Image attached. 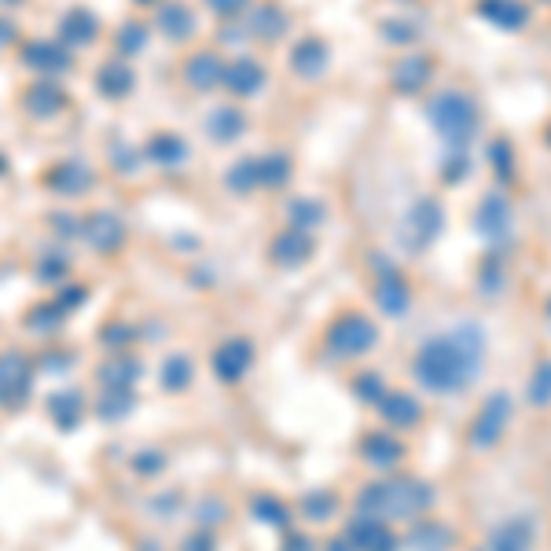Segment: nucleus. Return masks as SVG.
Returning <instances> with one entry per match:
<instances>
[{
  "instance_id": "1",
  "label": "nucleus",
  "mask_w": 551,
  "mask_h": 551,
  "mask_svg": "<svg viewBox=\"0 0 551 551\" xmlns=\"http://www.w3.org/2000/svg\"><path fill=\"white\" fill-rule=\"evenodd\" d=\"M489 357V335L482 324L463 320V324L427 338L412 357V375L423 390L438 397H456L471 390L485 372Z\"/></svg>"
},
{
  "instance_id": "2",
  "label": "nucleus",
  "mask_w": 551,
  "mask_h": 551,
  "mask_svg": "<svg viewBox=\"0 0 551 551\" xmlns=\"http://www.w3.org/2000/svg\"><path fill=\"white\" fill-rule=\"evenodd\" d=\"M438 504V489L416 474H390L375 478L357 493V515H372L383 522H416Z\"/></svg>"
},
{
  "instance_id": "3",
  "label": "nucleus",
  "mask_w": 551,
  "mask_h": 551,
  "mask_svg": "<svg viewBox=\"0 0 551 551\" xmlns=\"http://www.w3.org/2000/svg\"><path fill=\"white\" fill-rule=\"evenodd\" d=\"M427 122L452 151H467L482 129V111H478V100L463 89H441L427 100Z\"/></svg>"
},
{
  "instance_id": "4",
  "label": "nucleus",
  "mask_w": 551,
  "mask_h": 551,
  "mask_svg": "<svg viewBox=\"0 0 551 551\" xmlns=\"http://www.w3.org/2000/svg\"><path fill=\"white\" fill-rule=\"evenodd\" d=\"M379 346V324L360 309H342L324 327V353L338 364L364 360Z\"/></svg>"
},
{
  "instance_id": "5",
  "label": "nucleus",
  "mask_w": 551,
  "mask_h": 551,
  "mask_svg": "<svg viewBox=\"0 0 551 551\" xmlns=\"http://www.w3.org/2000/svg\"><path fill=\"white\" fill-rule=\"evenodd\" d=\"M511 419H515V397L507 394V390H493L478 405V412H474L471 427H467V445L474 452L496 449L500 438L507 434V427H511Z\"/></svg>"
},
{
  "instance_id": "6",
  "label": "nucleus",
  "mask_w": 551,
  "mask_h": 551,
  "mask_svg": "<svg viewBox=\"0 0 551 551\" xmlns=\"http://www.w3.org/2000/svg\"><path fill=\"white\" fill-rule=\"evenodd\" d=\"M445 232V206L434 199V195H423L412 210L405 214V225H401V243L412 254H423L430 250V243Z\"/></svg>"
},
{
  "instance_id": "7",
  "label": "nucleus",
  "mask_w": 551,
  "mask_h": 551,
  "mask_svg": "<svg viewBox=\"0 0 551 551\" xmlns=\"http://www.w3.org/2000/svg\"><path fill=\"white\" fill-rule=\"evenodd\" d=\"M254 360H258V349H254V342L247 335H228L210 353V372H214L217 383L239 386L250 375Z\"/></svg>"
},
{
  "instance_id": "8",
  "label": "nucleus",
  "mask_w": 551,
  "mask_h": 551,
  "mask_svg": "<svg viewBox=\"0 0 551 551\" xmlns=\"http://www.w3.org/2000/svg\"><path fill=\"white\" fill-rule=\"evenodd\" d=\"M34 386V360L23 349L0 353V408H23Z\"/></svg>"
},
{
  "instance_id": "9",
  "label": "nucleus",
  "mask_w": 551,
  "mask_h": 551,
  "mask_svg": "<svg viewBox=\"0 0 551 551\" xmlns=\"http://www.w3.org/2000/svg\"><path fill=\"white\" fill-rule=\"evenodd\" d=\"M375 302L383 309V316L390 320H401V316L412 309V283L401 269H397L394 261H379V269H375Z\"/></svg>"
},
{
  "instance_id": "10",
  "label": "nucleus",
  "mask_w": 551,
  "mask_h": 551,
  "mask_svg": "<svg viewBox=\"0 0 551 551\" xmlns=\"http://www.w3.org/2000/svg\"><path fill=\"white\" fill-rule=\"evenodd\" d=\"M78 236L89 243L96 254H118L125 247V221L111 210H92V214L81 217Z\"/></svg>"
},
{
  "instance_id": "11",
  "label": "nucleus",
  "mask_w": 551,
  "mask_h": 551,
  "mask_svg": "<svg viewBox=\"0 0 551 551\" xmlns=\"http://www.w3.org/2000/svg\"><path fill=\"white\" fill-rule=\"evenodd\" d=\"M23 63L34 70L37 78H63L74 70V52L67 45H59L56 37H34L30 45L23 48Z\"/></svg>"
},
{
  "instance_id": "12",
  "label": "nucleus",
  "mask_w": 551,
  "mask_h": 551,
  "mask_svg": "<svg viewBox=\"0 0 551 551\" xmlns=\"http://www.w3.org/2000/svg\"><path fill=\"white\" fill-rule=\"evenodd\" d=\"M474 232L482 239H504L507 232H511V225H515V206H511V199H507V192H500V188H493V192L482 195V203H478V210H474Z\"/></svg>"
},
{
  "instance_id": "13",
  "label": "nucleus",
  "mask_w": 551,
  "mask_h": 551,
  "mask_svg": "<svg viewBox=\"0 0 551 551\" xmlns=\"http://www.w3.org/2000/svg\"><path fill=\"white\" fill-rule=\"evenodd\" d=\"M357 452L360 460L368 463V467H375V471H394V467H401L408 456V445L401 438H397L394 430H368L364 438L357 441Z\"/></svg>"
},
{
  "instance_id": "14",
  "label": "nucleus",
  "mask_w": 551,
  "mask_h": 551,
  "mask_svg": "<svg viewBox=\"0 0 551 551\" xmlns=\"http://www.w3.org/2000/svg\"><path fill=\"white\" fill-rule=\"evenodd\" d=\"M375 412H379L386 430H416L427 419L423 401L416 394H408V390H386L383 401L375 405Z\"/></svg>"
},
{
  "instance_id": "15",
  "label": "nucleus",
  "mask_w": 551,
  "mask_h": 551,
  "mask_svg": "<svg viewBox=\"0 0 551 551\" xmlns=\"http://www.w3.org/2000/svg\"><path fill=\"white\" fill-rule=\"evenodd\" d=\"M287 67H291L294 78L302 81H320L331 67V45H327L324 37H298L291 48V56H287Z\"/></svg>"
},
{
  "instance_id": "16",
  "label": "nucleus",
  "mask_w": 551,
  "mask_h": 551,
  "mask_svg": "<svg viewBox=\"0 0 551 551\" xmlns=\"http://www.w3.org/2000/svg\"><path fill=\"white\" fill-rule=\"evenodd\" d=\"M346 540L353 544V551H397L401 540H397L394 526L383 522V518L372 515H353L346 526Z\"/></svg>"
},
{
  "instance_id": "17",
  "label": "nucleus",
  "mask_w": 551,
  "mask_h": 551,
  "mask_svg": "<svg viewBox=\"0 0 551 551\" xmlns=\"http://www.w3.org/2000/svg\"><path fill=\"white\" fill-rule=\"evenodd\" d=\"M48 188L63 199H78V195H89L96 188V169L81 158H63L56 166L48 169Z\"/></svg>"
},
{
  "instance_id": "18",
  "label": "nucleus",
  "mask_w": 551,
  "mask_h": 551,
  "mask_svg": "<svg viewBox=\"0 0 551 551\" xmlns=\"http://www.w3.org/2000/svg\"><path fill=\"white\" fill-rule=\"evenodd\" d=\"M316 254V243L309 232H298V228H283L280 236H272L269 243V261L276 269H302L309 265Z\"/></svg>"
},
{
  "instance_id": "19",
  "label": "nucleus",
  "mask_w": 551,
  "mask_h": 551,
  "mask_svg": "<svg viewBox=\"0 0 551 551\" xmlns=\"http://www.w3.org/2000/svg\"><path fill=\"white\" fill-rule=\"evenodd\" d=\"M474 15L496 26V30H504V34H518V30L529 26L533 8L526 0H474Z\"/></svg>"
},
{
  "instance_id": "20",
  "label": "nucleus",
  "mask_w": 551,
  "mask_h": 551,
  "mask_svg": "<svg viewBox=\"0 0 551 551\" xmlns=\"http://www.w3.org/2000/svg\"><path fill=\"white\" fill-rule=\"evenodd\" d=\"M100 30H103V26H100V19H96V12H92V8H85V4H78V8H70V12L59 19L56 41H59V45H67L70 52H78V48L96 45Z\"/></svg>"
},
{
  "instance_id": "21",
  "label": "nucleus",
  "mask_w": 551,
  "mask_h": 551,
  "mask_svg": "<svg viewBox=\"0 0 551 551\" xmlns=\"http://www.w3.org/2000/svg\"><path fill=\"white\" fill-rule=\"evenodd\" d=\"M265 85H269V70L261 67L258 59L239 56V59H232V63H225L221 89H228L236 100H250V96H258Z\"/></svg>"
},
{
  "instance_id": "22",
  "label": "nucleus",
  "mask_w": 551,
  "mask_h": 551,
  "mask_svg": "<svg viewBox=\"0 0 551 551\" xmlns=\"http://www.w3.org/2000/svg\"><path fill=\"white\" fill-rule=\"evenodd\" d=\"M537 548V522L529 515H511L489 533L482 551H533Z\"/></svg>"
},
{
  "instance_id": "23",
  "label": "nucleus",
  "mask_w": 551,
  "mask_h": 551,
  "mask_svg": "<svg viewBox=\"0 0 551 551\" xmlns=\"http://www.w3.org/2000/svg\"><path fill=\"white\" fill-rule=\"evenodd\" d=\"M180 78L188 81V89L195 92H214L221 89V78H225V59L217 56L214 48H199V52L184 59Z\"/></svg>"
},
{
  "instance_id": "24",
  "label": "nucleus",
  "mask_w": 551,
  "mask_h": 551,
  "mask_svg": "<svg viewBox=\"0 0 551 551\" xmlns=\"http://www.w3.org/2000/svg\"><path fill=\"white\" fill-rule=\"evenodd\" d=\"M434 56H423V52H412V56L397 59L394 70H390V85L401 96H419L434 81Z\"/></svg>"
},
{
  "instance_id": "25",
  "label": "nucleus",
  "mask_w": 551,
  "mask_h": 551,
  "mask_svg": "<svg viewBox=\"0 0 551 551\" xmlns=\"http://www.w3.org/2000/svg\"><path fill=\"white\" fill-rule=\"evenodd\" d=\"M287 30H291V15L283 12L276 0H265V4H258V8L247 12V34L254 37V41H261V45L283 41Z\"/></svg>"
},
{
  "instance_id": "26",
  "label": "nucleus",
  "mask_w": 551,
  "mask_h": 551,
  "mask_svg": "<svg viewBox=\"0 0 551 551\" xmlns=\"http://www.w3.org/2000/svg\"><path fill=\"white\" fill-rule=\"evenodd\" d=\"M155 26L158 34L173 41V45H184V41H192L195 30H199V15L192 12V4H184V0H169L155 12Z\"/></svg>"
},
{
  "instance_id": "27",
  "label": "nucleus",
  "mask_w": 551,
  "mask_h": 551,
  "mask_svg": "<svg viewBox=\"0 0 551 551\" xmlns=\"http://www.w3.org/2000/svg\"><path fill=\"white\" fill-rule=\"evenodd\" d=\"M405 544L412 551H452L456 548V529L449 522H441V518H416L412 529H408Z\"/></svg>"
},
{
  "instance_id": "28",
  "label": "nucleus",
  "mask_w": 551,
  "mask_h": 551,
  "mask_svg": "<svg viewBox=\"0 0 551 551\" xmlns=\"http://www.w3.org/2000/svg\"><path fill=\"white\" fill-rule=\"evenodd\" d=\"M188 158H192V147L180 133H155L144 144V162L158 169H180Z\"/></svg>"
},
{
  "instance_id": "29",
  "label": "nucleus",
  "mask_w": 551,
  "mask_h": 551,
  "mask_svg": "<svg viewBox=\"0 0 551 551\" xmlns=\"http://www.w3.org/2000/svg\"><path fill=\"white\" fill-rule=\"evenodd\" d=\"M23 107L30 118H37V122H48V118H56L63 107H67V92L59 89L52 78H37L30 89H26L23 96Z\"/></svg>"
},
{
  "instance_id": "30",
  "label": "nucleus",
  "mask_w": 551,
  "mask_h": 551,
  "mask_svg": "<svg viewBox=\"0 0 551 551\" xmlns=\"http://www.w3.org/2000/svg\"><path fill=\"white\" fill-rule=\"evenodd\" d=\"M206 133L214 144H236L239 136L247 133V114L236 103H221L214 111L206 114Z\"/></svg>"
},
{
  "instance_id": "31",
  "label": "nucleus",
  "mask_w": 551,
  "mask_h": 551,
  "mask_svg": "<svg viewBox=\"0 0 551 551\" xmlns=\"http://www.w3.org/2000/svg\"><path fill=\"white\" fill-rule=\"evenodd\" d=\"M136 89V74L129 63H122V59H111V63H103L100 70H96V92H100L103 100H125V96H133Z\"/></svg>"
},
{
  "instance_id": "32",
  "label": "nucleus",
  "mask_w": 551,
  "mask_h": 551,
  "mask_svg": "<svg viewBox=\"0 0 551 551\" xmlns=\"http://www.w3.org/2000/svg\"><path fill=\"white\" fill-rule=\"evenodd\" d=\"M158 383L166 394H188L195 386V360L188 353H169L162 360V372H158Z\"/></svg>"
},
{
  "instance_id": "33",
  "label": "nucleus",
  "mask_w": 551,
  "mask_h": 551,
  "mask_svg": "<svg viewBox=\"0 0 551 551\" xmlns=\"http://www.w3.org/2000/svg\"><path fill=\"white\" fill-rule=\"evenodd\" d=\"M140 375H144V368H140V364H136L133 357H125V353H118V357L103 360L100 372H96V379H100L103 390H133Z\"/></svg>"
},
{
  "instance_id": "34",
  "label": "nucleus",
  "mask_w": 551,
  "mask_h": 551,
  "mask_svg": "<svg viewBox=\"0 0 551 551\" xmlns=\"http://www.w3.org/2000/svg\"><path fill=\"white\" fill-rule=\"evenodd\" d=\"M85 412H89V401H85L81 390H59V394H52V401H48V416L63 430L78 427L81 419H85Z\"/></svg>"
},
{
  "instance_id": "35",
  "label": "nucleus",
  "mask_w": 551,
  "mask_h": 551,
  "mask_svg": "<svg viewBox=\"0 0 551 551\" xmlns=\"http://www.w3.org/2000/svg\"><path fill=\"white\" fill-rule=\"evenodd\" d=\"M250 515H254V522H261V526L287 529L294 518V507L287 504V500H280L276 493H258L250 500Z\"/></svg>"
},
{
  "instance_id": "36",
  "label": "nucleus",
  "mask_w": 551,
  "mask_h": 551,
  "mask_svg": "<svg viewBox=\"0 0 551 551\" xmlns=\"http://www.w3.org/2000/svg\"><path fill=\"white\" fill-rule=\"evenodd\" d=\"M291 177H294V162L283 155V151L258 155V192H280V188H287Z\"/></svg>"
},
{
  "instance_id": "37",
  "label": "nucleus",
  "mask_w": 551,
  "mask_h": 551,
  "mask_svg": "<svg viewBox=\"0 0 551 551\" xmlns=\"http://www.w3.org/2000/svg\"><path fill=\"white\" fill-rule=\"evenodd\" d=\"M287 221L298 232H313V228H320L327 221V206L320 199H313V195H294L287 203Z\"/></svg>"
},
{
  "instance_id": "38",
  "label": "nucleus",
  "mask_w": 551,
  "mask_h": 551,
  "mask_svg": "<svg viewBox=\"0 0 551 551\" xmlns=\"http://www.w3.org/2000/svg\"><path fill=\"white\" fill-rule=\"evenodd\" d=\"M136 408V394L133 390H100V397H96V405H92V412H96V419L100 423H122L129 412Z\"/></svg>"
},
{
  "instance_id": "39",
  "label": "nucleus",
  "mask_w": 551,
  "mask_h": 551,
  "mask_svg": "<svg viewBox=\"0 0 551 551\" xmlns=\"http://www.w3.org/2000/svg\"><path fill=\"white\" fill-rule=\"evenodd\" d=\"M338 507H342V496L335 489H313V493H305L298 500V515L305 522H327V518L338 515Z\"/></svg>"
},
{
  "instance_id": "40",
  "label": "nucleus",
  "mask_w": 551,
  "mask_h": 551,
  "mask_svg": "<svg viewBox=\"0 0 551 551\" xmlns=\"http://www.w3.org/2000/svg\"><path fill=\"white\" fill-rule=\"evenodd\" d=\"M526 405L533 408V412H548L551 408V357H544L529 372L526 379Z\"/></svg>"
},
{
  "instance_id": "41",
  "label": "nucleus",
  "mask_w": 551,
  "mask_h": 551,
  "mask_svg": "<svg viewBox=\"0 0 551 551\" xmlns=\"http://www.w3.org/2000/svg\"><path fill=\"white\" fill-rule=\"evenodd\" d=\"M225 188L236 195H254L258 192V155L239 158L236 166H228L225 173Z\"/></svg>"
},
{
  "instance_id": "42",
  "label": "nucleus",
  "mask_w": 551,
  "mask_h": 551,
  "mask_svg": "<svg viewBox=\"0 0 551 551\" xmlns=\"http://www.w3.org/2000/svg\"><path fill=\"white\" fill-rule=\"evenodd\" d=\"M349 390H353V397H357L360 405H379L383 401V394L390 390L383 379V372H372V368H364V372L353 375V383H349Z\"/></svg>"
},
{
  "instance_id": "43",
  "label": "nucleus",
  "mask_w": 551,
  "mask_h": 551,
  "mask_svg": "<svg viewBox=\"0 0 551 551\" xmlns=\"http://www.w3.org/2000/svg\"><path fill=\"white\" fill-rule=\"evenodd\" d=\"M489 166H493V173L500 177V188H507L511 180H515V147H511V140L507 136H496L493 144H489Z\"/></svg>"
},
{
  "instance_id": "44",
  "label": "nucleus",
  "mask_w": 551,
  "mask_h": 551,
  "mask_svg": "<svg viewBox=\"0 0 551 551\" xmlns=\"http://www.w3.org/2000/svg\"><path fill=\"white\" fill-rule=\"evenodd\" d=\"M67 313H70V309L56 298V302H45L41 309H34V313L26 316V327H34V331H41L45 338H52V335H56V327H63Z\"/></svg>"
},
{
  "instance_id": "45",
  "label": "nucleus",
  "mask_w": 551,
  "mask_h": 551,
  "mask_svg": "<svg viewBox=\"0 0 551 551\" xmlns=\"http://www.w3.org/2000/svg\"><path fill=\"white\" fill-rule=\"evenodd\" d=\"M147 23H140V19H129V23L118 26V52L122 56H140L147 48Z\"/></svg>"
},
{
  "instance_id": "46",
  "label": "nucleus",
  "mask_w": 551,
  "mask_h": 551,
  "mask_svg": "<svg viewBox=\"0 0 551 551\" xmlns=\"http://www.w3.org/2000/svg\"><path fill=\"white\" fill-rule=\"evenodd\" d=\"M228 518V504L221 500V496H203L199 500V507H195V522L203 529H214V526H221Z\"/></svg>"
},
{
  "instance_id": "47",
  "label": "nucleus",
  "mask_w": 551,
  "mask_h": 551,
  "mask_svg": "<svg viewBox=\"0 0 551 551\" xmlns=\"http://www.w3.org/2000/svg\"><path fill=\"white\" fill-rule=\"evenodd\" d=\"M379 34H383V41H390V45H412L419 37V30L408 19H386L383 26H379Z\"/></svg>"
},
{
  "instance_id": "48",
  "label": "nucleus",
  "mask_w": 551,
  "mask_h": 551,
  "mask_svg": "<svg viewBox=\"0 0 551 551\" xmlns=\"http://www.w3.org/2000/svg\"><path fill=\"white\" fill-rule=\"evenodd\" d=\"M67 269H70V258L67 254H59V250H52L48 258H41V265H37V276L45 283H63V276H67Z\"/></svg>"
},
{
  "instance_id": "49",
  "label": "nucleus",
  "mask_w": 551,
  "mask_h": 551,
  "mask_svg": "<svg viewBox=\"0 0 551 551\" xmlns=\"http://www.w3.org/2000/svg\"><path fill=\"white\" fill-rule=\"evenodd\" d=\"M210 15H217L221 23H232V19H243L250 12V0H206Z\"/></svg>"
},
{
  "instance_id": "50",
  "label": "nucleus",
  "mask_w": 551,
  "mask_h": 551,
  "mask_svg": "<svg viewBox=\"0 0 551 551\" xmlns=\"http://www.w3.org/2000/svg\"><path fill=\"white\" fill-rule=\"evenodd\" d=\"M177 551H217V537H214V529H195V533H188V537L180 540Z\"/></svg>"
},
{
  "instance_id": "51",
  "label": "nucleus",
  "mask_w": 551,
  "mask_h": 551,
  "mask_svg": "<svg viewBox=\"0 0 551 551\" xmlns=\"http://www.w3.org/2000/svg\"><path fill=\"white\" fill-rule=\"evenodd\" d=\"M136 474H147V478H155V474H162V467H166V456L158 449H144L140 456L133 460Z\"/></svg>"
},
{
  "instance_id": "52",
  "label": "nucleus",
  "mask_w": 551,
  "mask_h": 551,
  "mask_svg": "<svg viewBox=\"0 0 551 551\" xmlns=\"http://www.w3.org/2000/svg\"><path fill=\"white\" fill-rule=\"evenodd\" d=\"M471 169V158L463 155V151H452L449 158H445V166H441V180H449V184H456V180H463V173Z\"/></svg>"
},
{
  "instance_id": "53",
  "label": "nucleus",
  "mask_w": 551,
  "mask_h": 551,
  "mask_svg": "<svg viewBox=\"0 0 551 551\" xmlns=\"http://www.w3.org/2000/svg\"><path fill=\"white\" fill-rule=\"evenodd\" d=\"M280 551H320V544H316L309 533H287L280 544Z\"/></svg>"
},
{
  "instance_id": "54",
  "label": "nucleus",
  "mask_w": 551,
  "mask_h": 551,
  "mask_svg": "<svg viewBox=\"0 0 551 551\" xmlns=\"http://www.w3.org/2000/svg\"><path fill=\"white\" fill-rule=\"evenodd\" d=\"M19 41V26L12 15H0V48H12Z\"/></svg>"
},
{
  "instance_id": "55",
  "label": "nucleus",
  "mask_w": 551,
  "mask_h": 551,
  "mask_svg": "<svg viewBox=\"0 0 551 551\" xmlns=\"http://www.w3.org/2000/svg\"><path fill=\"white\" fill-rule=\"evenodd\" d=\"M320 551H353V544H349L346 533H342V537H331V540H327V544H324Z\"/></svg>"
},
{
  "instance_id": "56",
  "label": "nucleus",
  "mask_w": 551,
  "mask_h": 551,
  "mask_svg": "<svg viewBox=\"0 0 551 551\" xmlns=\"http://www.w3.org/2000/svg\"><path fill=\"white\" fill-rule=\"evenodd\" d=\"M544 144L551 147V122H548V129H544Z\"/></svg>"
},
{
  "instance_id": "57",
  "label": "nucleus",
  "mask_w": 551,
  "mask_h": 551,
  "mask_svg": "<svg viewBox=\"0 0 551 551\" xmlns=\"http://www.w3.org/2000/svg\"><path fill=\"white\" fill-rule=\"evenodd\" d=\"M136 4H144V8H147V4H158V0H136Z\"/></svg>"
},
{
  "instance_id": "58",
  "label": "nucleus",
  "mask_w": 551,
  "mask_h": 551,
  "mask_svg": "<svg viewBox=\"0 0 551 551\" xmlns=\"http://www.w3.org/2000/svg\"><path fill=\"white\" fill-rule=\"evenodd\" d=\"M540 4H551V0H540Z\"/></svg>"
}]
</instances>
